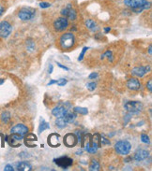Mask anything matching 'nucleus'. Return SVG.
Masks as SVG:
<instances>
[{"instance_id": "b1692460", "label": "nucleus", "mask_w": 152, "mask_h": 171, "mask_svg": "<svg viewBox=\"0 0 152 171\" xmlns=\"http://www.w3.org/2000/svg\"><path fill=\"white\" fill-rule=\"evenodd\" d=\"M64 118L66 119L67 123H72L75 119H76V115L74 113H71V112H67L65 115H64Z\"/></svg>"}, {"instance_id": "4c0bfd02", "label": "nucleus", "mask_w": 152, "mask_h": 171, "mask_svg": "<svg viewBox=\"0 0 152 171\" xmlns=\"http://www.w3.org/2000/svg\"><path fill=\"white\" fill-rule=\"evenodd\" d=\"M146 88H148V91L151 93L152 92V81H151V80H149V81L147 82V84H146Z\"/></svg>"}, {"instance_id": "c03bdc74", "label": "nucleus", "mask_w": 152, "mask_h": 171, "mask_svg": "<svg viewBox=\"0 0 152 171\" xmlns=\"http://www.w3.org/2000/svg\"><path fill=\"white\" fill-rule=\"evenodd\" d=\"M110 31H111V28H110V27H105V28H104V33H105V34L109 33Z\"/></svg>"}, {"instance_id": "a211bd4d", "label": "nucleus", "mask_w": 152, "mask_h": 171, "mask_svg": "<svg viewBox=\"0 0 152 171\" xmlns=\"http://www.w3.org/2000/svg\"><path fill=\"white\" fill-rule=\"evenodd\" d=\"M67 8H68V11H67V14H66V18L72 20V21H74L77 17V13H76L75 10H73L71 5H68Z\"/></svg>"}, {"instance_id": "f257e3e1", "label": "nucleus", "mask_w": 152, "mask_h": 171, "mask_svg": "<svg viewBox=\"0 0 152 171\" xmlns=\"http://www.w3.org/2000/svg\"><path fill=\"white\" fill-rule=\"evenodd\" d=\"M124 3L135 12H142L150 8V2L147 0H124Z\"/></svg>"}, {"instance_id": "79ce46f5", "label": "nucleus", "mask_w": 152, "mask_h": 171, "mask_svg": "<svg viewBox=\"0 0 152 171\" xmlns=\"http://www.w3.org/2000/svg\"><path fill=\"white\" fill-rule=\"evenodd\" d=\"M54 83H56V81H54V80H52V81H50L49 82H48V86H50V85H53V84H54Z\"/></svg>"}, {"instance_id": "9d476101", "label": "nucleus", "mask_w": 152, "mask_h": 171, "mask_svg": "<svg viewBox=\"0 0 152 171\" xmlns=\"http://www.w3.org/2000/svg\"><path fill=\"white\" fill-rule=\"evenodd\" d=\"M11 134H17V135H20L22 136H24L28 134V127L22 124V123H19L15 126H13L11 129Z\"/></svg>"}, {"instance_id": "f8f14e48", "label": "nucleus", "mask_w": 152, "mask_h": 171, "mask_svg": "<svg viewBox=\"0 0 152 171\" xmlns=\"http://www.w3.org/2000/svg\"><path fill=\"white\" fill-rule=\"evenodd\" d=\"M59 138H60V136H59L58 134H55V133L51 134V135L48 136V144H49L51 147H54V148L59 147V146H60Z\"/></svg>"}, {"instance_id": "37998d69", "label": "nucleus", "mask_w": 152, "mask_h": 171, "mask_svg": "<svg viewBox=\"0 0 152 171\" xmlns=\"http://www.w3.org/2000/svg\"><path fill=\"white\" fill-rule=\"evenodd\" d=\"M4 10H4V8H3L2 6H0V16H1V15L4 13Z\"/></svg>"}, {"instance_id": "20e7f679", "label": "nucleus", "mask_w": 152, "mask_h": 171, "mask_svg": "<svg viewBox=\"0 0 152 171\" xmlns=\"http://www.w3.org/2000/svg\"><path fill=\"white\" fill-rule=\"evenodd\" d=\"M143 104L140 101H128L125 103L124 108L125 110L132 114H137L143 110Z\"/></svg>"}, {"instance_id": "473e14b6", "label": "nucleus", "mask_w": 152, "mask_h": 171, "mask_svg": "<svg viewBox=\"0 0 152 171\" xmlns=\"http://www.w3.org/2000/svg\"><path fill=\"white\" fill-rule=\"evenodd\" d=\"M101 144H102V145H110L111 142L106 138H104V136H101Z\"/></svg>"}, {"instance_id": "c85d7f7f", "label": "nucleus", "mask_w": 152, "mask_h": 171, "mask_svg": "<svg viewBox=\"0 0 152 171\" xmlns=\"http://www.w3.org/2000/svg\"><path fill=\"white\" fill-rule=\"evenodd\" d=\"M96 87H97V84L95 83V82H89V83H86V88H87V90H89V91H94L95 89H96Z\"/></svg>"}, {"instance_id": "1a4fd4ad", "label": "nucleus", "mask_w": 152, "mask_h": 171, "mask_svg": "<svg viewBox=\"0 0 152 171\" xmlns=\"http://www.w3.org/2000/svg\"><path fill=\"white\" fill-rule=\"evenodd\" d=\"M63 142L65 144V146L69 147V148H72L74 147L78 140H77V138H76V136L72 133H68L67 135H65L64 136V140H63Z\"/></svg>"}, {"instance_id": "423d86ee", "label": "nucleus", "mask_w": 152, "mask_h": 171, "mask_svg": "<svg viewBox=\"0 0 152 171\" xmlns=\"http://www.w3.org/2000/svg\"><path fill=\"white\" fill-rule=\"evenodd\" d=\"M69 26V21L66 17H59L54 22V28L57 32H63Z\"/></svg>"}, {"instance_id": "f3484780", "label": "nucleus", "mask_w": 152, "mask_h": 171, "mask_svg": "<svg viewBox=\"0 0 152 171\" xmlns=\"http://www.w3.org/2000/svg\"><path fill=\"white\" fill-rule=\"evenodd\" d=\"M37 136L34 134H29L24 138V143L28 147H34V145L31 143L32 141H37Z\"/></svg>"}, {"instance_id": "0eeeda50", "label": "nucleus", "mask_w": 152, "mask_h": 171, "mask_svg": "<svg viewBox=\"0 0 152 171\" xmlns=\"http://www.w3.org/2000/svg\"><path fill=\"white\" fill-rule=\"evenodd\" d=\"M54 162L55 165H57L59 167H61L63 169H67L68 167L72 166L73 164V160L68 156H62L59 158H55L54 159Z\"/></svg>"}, {"instance_id": "cd10ccee", "label": "nucleus", "mask_w": 152, "mask_h": 171, "mask_svg": "<svg viewBox=\"0 0 152 171\" xmlns=\"http://www.w3.org/2000/svg\"><path fill=\"white\" fill-rule=\"evenodd\" d=\"M105 57H107L111 62L113 61V57H112V52H110V51H107V52H105L102 55V59H104Z\"/></svg>"}, {"instance_id": "de8ad7c7", "label": "nucleus", "mask_w": 152, "mask_h": 171, "mask_svg": "<svg viewBox=\"0 0 152 171\" xmlns=\"http://www.w3.org/2000/svg\"><path fill=\"white\" fill-rule=\"evenodd\" d=\"M3 83H4V80L3 79H0V85L3 84Z\"/></svg>"}, {"instance_id": "72a5a7b5", "label": "nucleus", "mask_w": 152, "mask_h": 171, "mask_svg": "<svg viewBox=\"0 0 152 171\" xmlns=\"http://www.w3.org/2000/svg\"><path fill=\"white\" fill-rule=\"evenodd\" d=\"M40 7L41 9H47V8L51 7V4L49 2H41V3H40Z\"/></svg>"}, {"instance_id": "4be33fe9", "label": "nucleus", "mask_w": 152, "mask_h": 171, "mask_svg": "<svg viewBox=\"0 0 152 171\" xmlns=\"http://www.w3.org/2000/svg\"><path fill=\"white\" fill-rule=\"evenodd\" d=\"M101 169V165H100V163L93 159L92 161H91V164L89 165V170L91 171H99Z\"/></svg>"}, {"instance_id": "6e6552de", "label": "nucleus", "mask_w": 152, "mask_h": 171, "mask_svg": "<svg viewBox=\"0 0 152 171\" xmlns=\"http://www.w3.org/2000/svg\"><path fill=\"white\" fill-rule=\"evenodd\" d=\"M11 32H12V26L9 22L3 21L0 23V37L6 39L11 35Z\"/></svg>"}, {"instance_id": "2f4dec72", "label": "nucleus", "mask_w": 152, "mask_h": 171, "mask_svg": "<svg viewBox=\"0 0 152 171\" xmlns=\"http://www.w3.org/2000/svg\"><path fill=\"white\" fill-rule=\"evenodd\" d=\"M68 81L66 79H59L58 81H56V83L58 86H65L67 84Z\"/></svg>"}, {"instance_id": "aec40b11", "label": "nucleus", "mask_w": 152, "mask_h": 171, "mask_svg": "<svg viewBox=\"0 0 152 171\" xmlns=\"http://www.w3.org/2000/svg\"><path fill=\"white\" fill-rule=\"evenodd\" d=\"M85 24L86 28L89 29V30H91V31H95L97 29V23H96V22L93 21V20H91V19H87L85 21Z\"/></svg>"}, {"instance_id": "7ed1b4c3", "label": "nucleus", "mask_w": 152, "mask_h": 171, "mask_svg": "<svg viewBox=\"0 0 152 171\" xmlns=\"http://www.w3.org/2000/svg\"><path fill=\"white\" fill-rule=\"evenodd\" d=\"M115 150L118 154L128 155L132 150V144L128 140H119L115 144Z\"/></svg>"}, {"instance_id": "ea45409f", "label": "nucleus", "mask_w": 152, "mask_h": 171, "mask_svg": "<svg viewBox=\"0 0 152 171\" xmlns=\"http://www.w3.org/2000/svg\"><path fill=\"white\" fill-rule=\"evenodd\" d=\"M131 115H132V113H129L128 115H126V116H125V124H126V123L131 120V118H132V116H131Z\"/></svg>"}, {"instance_id": "c756f323", "label": "nucleus", "mask_w": 152, "mask_h": 171, "mask_svg": "<svg viewBox=\"0 0 152 171\" xmlns=\"http://www.w3.org/2000/svg\"><path fill=\"white\" fill-rule=\"evenodd\" d=\"M141 140H142V142H144L145 144H148L149 143V136L145 134H142L141 135Z\"/></svg>"}, {"instance_id": "c9c22d12", "label": "nucleus", "mask_w": 152, "mask_h": 171, "mask_svg": "<svg viewBox=\"0 0 152 171\" xmlns=\"http://www.w3.org/2000/svg\"><path fill=\"white\" fill-rule=\"evenodd\" d=\"M19 156H20L21 158H23V159H25V158L29 157L30 155H29V154H27V152H22L19 154Z\"/></svg>"}, {"instance_id": "7c9ffc66", "label": "nucleus", "mask_w": 152, "mask_h": 171, "mask_svg": "<svg viewBox=\"0 0 152 171\" xmlns=\"http://www.w3.org/2000/svg\"><path fill=\"white\" fill-rule=\"evenodd\" d=\"M88 49H89L88 47H84V48H83V50H82L80 55H79V57H78V61H82V60H83V58H84V56H85V52H86V51H87Z\"/></svg>"}, {"instance_id": "393cba45", "label": "nucleus", "mask_w": 152, "mask_h": 171, "mask_svg": "<svg viewBox=\"0 0 152 171\" xmlns=\"http://www.w3.org/2000/svg\"><path fill=\"white\" fill-rule=\"evenodd\" d=\"M73 111L75 113H79L82 115H86L88 113V110L86 108H81V107H75L73 109Z\"/></svg>"}, {"instance_id": "ddd939ff", "label": "nucleus", "mask_w": 152, "mask_h": 171, "mask_svg": "<svg viewBox=\"0 0 152 171\" xmlns=\"http://www.w3.org/2000/svg\"><path fill=\"white\" fill-rule=\"evenodd\" d=\"M67 112H68V109L63 106H57L52 111V114L56 118L64 116Z\"/></svg>"}, {"instance_id": "bb28decb", "label": "nucleus", "mask_w": 152, "mask_h": 171, "mask_svg": "<svg viewBox=\"0 0 152 171\" xmlns=\"http://www.w3.org/2000/svg\"><path fill=\"white\" fill-rule=\"evenodd\" d=\"M85 150H86V152H88L89 153H95L96 152H97V150L98 149H96V148H94L93 146H91L90 144H89V142H87L86 144H85Z\"/></svg>"}, {"instance_id": "a878e982", "label": "nucleus", "mask_w": 152, "mask_h": 171, "mask_svg": "<svg viewBox=\"0 0 152 171\" xmlns=\"http://www.w3.org/2000/svg\"><path fill=\"white\" fill-rule=\"evenodd\" d=\"M10 120H11V113L8 112V111L3 112L2 115H1V121H2V123H8L10 122Z\"/></svg>"}, {"instance_id": "58836bf2", "label": "nucleus", "mask_w": 152, "mask_h": 171, "mask_svg": "<svg viewBox=\"0 0 152 171\" xmlns=\"http://www.w3.org/2000/svg\"><path fill=\"white\" fill-rule=\"evenodd\" d=\"M4 170H5V171H13L14 169H13L12 165H7L5 166V168H4Z\"/></svg>"}, {"instance_id": "a19ab883", "label": "nucleus", "mask_w": 152, "mask_h": 171, "mask_svg": "<svg viewBox=\"0 0 152 171\" xmlns=\"http://www.w3.org/2000/svg\"><path fill=\"white\" fill-rule=\"evenodd\" d=\"M53 69H54L53 65H49V67H48V73H49V74H52V73H53Z\"/></svg>"}, {"instance_id": "6ab92c4d", "label": "nucleus", "mask_w": 152, "mask_h": 171, "mask_svg": "<svg viewBox=\"0 0 152 171\" xmlns=\"http://www.w3.org/2000/svg\"><path fill=\"white\" fill-rule=\"evenodd\" d=\"M67 124H68V123H67L66 119L64 118V116L58 117V118L56 119V121H55V125H56L58 128H60V129L65 128V127L67 126Z\"/></svg>"}, {"instance_id": "e433bc0d", "label": "nucleus", "mask_w": 152, "mask_h": 171, "mask_svg": "<svg viewBox=\"0 0 152 171\" xmlns=\"http://www.w3.org/2000/svg\"><path fill=\"white\" fill-rule=\"evenodd\" d=\"M56 64H57V65H58L60 68H62V69H64V70H66V71H70V68H69V67H67V66H65V65H61L60 63H56Z\"/></svg>"}, {"instance_id": "5701e85b", "label": "nucleus", "mask_w": 152, "mask_h": 171, "mask_svg": "<svg viewBox=\"0 0 152 171\" xmlns=\"http://www.w3.org/2000/svg\"><path fill=\"white\" fill-rule=\"evenodd\" d=\"M35 48H36L35 42L32 40H30V39L26 40V50L28 52H34L35 51Z\"/></svg>"}, {"instance_id": "2eb2a0df", "label": "nucleus", "mask_w": 152, "mask_h": 171, "mask_svg": "<svg viewBox=\"0 0 152 171\" xmlns=\"http://www.w3.org/2000/svg\"><path fill=\"white\" fill-rule=\"evenodd\" d=\"M149 156V152L145 150H138L135 153H134V156L133 158L135 159V161L137 162H140V161H143V160H145L147 157Z\"/></svg>"}, {"instance_id": "dca6fc26", "label": "nucleus", "mask_w": 152, "mask_h": 171, "mask_svg": "<svg viewBox=\"0 0 152 171\" xmlns=\"http://www.w3.org/2000/svg\"><path fill=\"white\" fill-rule=\"evenodd\" d=\"M16 168L19 171H30L32 170V165L26 161H22L16 164Z\"/></svg>"}, {"instance_id": "f03ea898", "label": "nucleus", "mask_w": 152, "mask_h": 171, "mask_svg": "<svg viewBox=\"0 0 152 171\" xmlns=\"http://www.w3.org/2000/svg\"><path fill=\"white\" fill-rule=\"evenodd\" d=\"M59 44L63 50H70L75 44V37L72 33H65L59 40Z\"/></svg>"}, {"instance_id": "f704fd0d", "label": "nucleus", "mask_w": 152, "mask_h": 171, "mask_svg": "<svg viewBox=\"0 0 152 171\" xmlns=\"http://www.w3.org/2000/svg\"><path fill=\"white\" fill-rule=\"evenodd\" d=\"M98 73L97 72H93V73H91L89 76H88V79L89 80H94V79H96V78H98Z\"/></svg>"}, {"instance_id": "09e8293b", "label": "nucleus", "mask_w": 152, "mask_h": 171, "mask_svg": "<svg viewBox=\"0 0 152 171\" xmlns=\"http://www.w3.org/2000/svg\"><path fill=\"white\" fill-rule=\"evenodd\" d=\"M148 52H149V54L151 55V46H149V49H148Z\"/></svg>"}, {"instance_id": "39448f33", "label": "nucleus", "mask_w": 152, "mask_h": 171, "mask_svg": "<svg viewBox=\"0 0 152 171\" xmlns=\"http://www.w3.org/2000/svg\"><path fill=\"white\" fill-rule=\"evenodd\" d=\"M36 10L31 8H24L18 12V17L22 21H29L34 18Z\"/></svg>"}, {"instance_id": "4468645a", "label": "nucleus", "mask_w": 152, "mask_h": 171, "mask_svg": "<svg viewBox=\"0 0 152 171\" xmlns=\"http://www.w3.org/2000/svg\"><path fill=\"white\" fill-rule=\"evenodd\" d=\"M140 86H141V83H140V81H139L138 79L132 78V79L128 80V81H127V87H128L130 90L137 91V90L140 89Z\"/></svg>"}, {"instance_id": "49530a36", "label": "nucleus", "mask_w": 152, "mask_h": 171, "mask_svg": "<svg viewBox=\"0 0 152 171\" xmlns=\"http://www.w3.org/2000/svg\"><path fill=\"white\" fill-rule=\"evenodd\" d=\"M131 159H132V158H131V157H129V158H126V159H125V160H124V161H125V162H126V163H129V162H130V160H131Z\"/></svg>"}, {"instance_id": "a18cd8bd", "label": "nucleus", "mask_w": 152, "mask_h": 171, "mask_svg": "<svg viewBox=\"0 0 152 171\" xmlns=\"http://www.w3.org/2000/svg\"><path fill=\"white\" fill-rule=\"evenodd\" d=\"M82 153H83V150H79V151H77V152H76V154H77V155L82 154Z\"/></svg>"}, {"instance_id": "9b49d317", "label": "nucleus", "mask_w": 152, "mask_h": 171, "mask_svg": "<svg viewBox=\"0 0 152 171\" xmlns=\"http://www.w3.org/2000/svg\"><path fill=\"white\" fill-rule=\"evenodd\" d=\"M150 71V66L147 65V66H137V67H134L133 69L132 70V74L136 76V77H139V78H142L144 77V75L147 72Z\"/></svg>"}, {"instance_id": "412c9836", "label": "nucleus", "mask_w": 152, "mask_h": 171, "mask_svg": "<svg viewBox=\"0 0 152 171\" xmlns=\"http://www.w3.org/2000/svg\"><path fill=\"white\" fill-rule=\"evenodd\" d=\"M46 129H50V125L47 122L44 121V119L41 118V122H40V126H39V133L41 134L44 130Z\"/></svg>"}]
</instances>
